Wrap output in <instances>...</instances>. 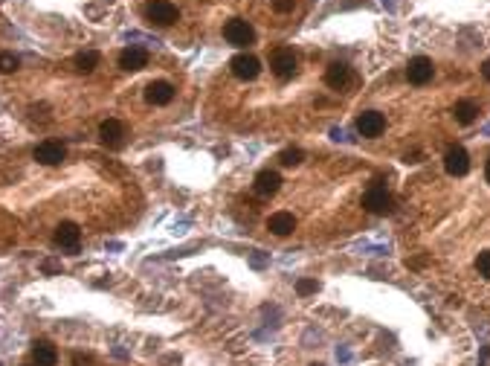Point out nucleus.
Instances as JSON below:
<instances>
[{
  "label": "nucleus",
  "mask_w": 490,
  "mask_h": 366,
  "mask_svg": "<svg viewBox=\"0 0 490 366\" xmlns=\"http://www.w3.org/2000/svg\"><path fill=\"white\" fill-rule=\"evenodd\" d=\"M316 288H320V285H316V279H299V282H296V294L299 297H308V294H316Z\"/></svg>",
  "instance_id": "23"
},
{
  "label": "nucleus",
  "mask_w": 490,
  "mask_h": 366,
  "mask_svg": "<svg viewBox=\"0 0 490 366\" xmlns=\"http://www.w3.org/2000/svg\"><path fill=\"white\" fill-rule=\"evenodd\" d=\"M270 67L279 79H293L296 76L299 61H296V56H293V50H276L273 58H270Z\"/></svg>",
  "instance_id": "9"
},
{
  "label": "nucleus",
  "mask_w": 490,
  "mask_h": 366,
  "mask_svg": "<svg viewBox=\"0 0 490 366\" xmlns=\"http://www.w3.org/2000/svg\"><path fill=\"white\" fill-rule=\"evenodd\" d=\"M418 157H421V151H412V154L403 157V160H407V163H418Z\"/></svg>",
  "instance_id": "27"
},
{
  "label": "nucleus",
  "mask_w": 490,
  "mask_h": 366,
  "mask_svg": "<svg viewBox=\"0 0 490 366\" xmlns=\"http://www.w3.org/2000/svg\"><path fill=\"white\" fill-rule=\"evenodd\" d=\"M279 186H281V175L270 172V169H264V172L255 175V183H253L255 195H261V198H270V195H276Z\"/></svg>",
  "instance_id": "14"
},
{
  "label": "nucleus",
  "mask_w": 490,
  "mask_h": 366,
  "mask_svg": "<svg viewBox=\"0 0 490 366\" xmlns=\"http://www.w3.org/2000/svg\"><path fill=\"white\" fill-rule=\"evenodd\" d=\"M302 160H305V151L302 149H285V151L279 154V163L281 166H299Z\"/></svg>",
  "instance_id": "20"
},
{
  "label": "nucleus",
  "mask_w": 490,
  "mask_h": 366,
  "mask_svg": "<svg viewBox=\"0 0 490 366\" xmlns=\"http://www.w3.org/2000/svg\"><path fill=\"white\" fill-rule=\"evenodd\" d=\"M64 145H61L58 140H44L38 149H35V160L44 163V166H58L61 160H64Z\"/></svg>",
  "instance_id": "12"
},
{
  "label": "nucleus",
  "mask_w": 490,
  "mask_h": 366,
  "mask_svg": "<svg viewBox=\"0 0 490 366\" xmlns=\"http://www.w3.org/2000/svg\"><path fill=\"white\" fill-rule=\"evenodd\" d=\"M482 76H485V79L490 82V58H487V61H485V64H482Z\"/></svg>",
  "instance_id": "28"
},
{
  "label": "nucleus",
  "mask_w": 490,
  "mask_h": 366,
  "mask_svg": "<svg viewBox=\"0 0 490 366\" xmlns=\"http://www.w3.org/2000/svg\"><path fill=\"white\" fill-rule=\"evenodd\" d=\"M293 6H296V0H273V9L281 12V15H285V12H293Z\"/></svg>",
  "instance_id": "25"
},
{
  "label": "nucleus",
  "mask_w": 490,
  "mask_h": 366,
  "mask_svg": "<svg viewBox=\"0 0 490 366\" xmlns=\"http://www.w3.org/2000/svg\"><path fill=\"white\" fill-rule=\"evenodd\" d=\"M363 206H365V212H372V215H391L395 212V201H391V195L383 186H372L369 192H365Z\"/></svg>",
  "instance_id": "1"
},
{
  "label": "nucleus",
  "mask_w": 490,
  "mask_h": 366,
  "mask_svg": "<svg viewBox=\"0 0 490 366\" xmlns=\"http://www.w3.org/2000/svg\"><path fill=\"white\" fill-rule=\"evenodd\" d=\"M99 140L107 149H122L125 145V125L119 119H105L99 125Z\"/></svg>",
  "instance_id": "8"
},
{
  "label": "nucleus",
  "mask_w": 490,
  "mask_h": 366,
  "mask_svg": "<svg viewBox=\"0 0 490 366\" xmlns=\"http://www.w3.org/2000/svg\"><path fill=\"white\" fill-rule=\"evenodd\" d=\"M93 355H84V352H73V366H93Z\"/></svg>",
  "instance_id": "24"
},
{
  "label": "nucleus",
  "mask_w": 490,
  "mask_h": 366,
  "mask_svg": "<svg viewBox=\"0 0 490 366\" xmlns=\"http://www.w3.org/2000/svg\"><path fill=\"white\" fill-rule=\"evenodd\" d=\"M21 67V61L15 53H0V73H15Z\"/></svg>",
  "instance_id": "21"
},
{
  "label": "nucleus",
  "mask_w": 490,
  "mask_h": 366,
  "mask_svg": "<svg viewBox=\"0 0 490 366\" xmlns=\"http://www.w3.org/2000/svg\"><path fill=\"white\" fill-rule=\"evenodd\" d=\"M58 267H61L58 262H44V271H47V273H55V271H58Z\"/></svg>",
  "instance_id": "26"
},
{
  "label": "nucleus",
  "mask_w": 490,
  "mask_h": 366,
  "mask_svg": "<svg viewBox=\"0 0 490 366\" xmlns=\"http://www.w3.org/2000/svg\"><path fill=\"white\" fill-rule=\"evenodd\" d=\"M267 230H270L273 236H290L293 230H296V218H293V212H273L270 215V221H267Z\"/></svg>",
  "instance_id": "17"
},
{
  "label": "nucleus",
  "mask_w": 490,
  "mask_h": 366,
  "mask_svg": "<svg viewBox=\"0 0 490 366\" xmlns=\"http://www.w3.org/2000/svg\"><path fill=\"white\" fill-rule=\"evenodd\" d=\"M452 117H456L459 125H473L476 117H479V105H476L473 99H461L452 105Z\"/></svg>",
  "instance_id": "18"
},
{
  "label": "nucleus",
  "mask_w": 490,
  "mask_h": 366,
  "mask_svg": "<svg viewBox=\"0 0 490 366\" xmlns=\"http://www.w3.org/2000/svg\"><path fill=\"white\" fill-rule=\"evenodd\" d=\"M311 366H325V363H311Z\"/></svg>",
  "instance_id": "30"
},
{
  "label": "nucleus",
  "mask_w": 490,
  "mask_h": 366,
  "mask_svg": "<svg viewBox=\"0 0 490 366\" xmlns=\"http://www.w3.org/2000/svg\"><path fill=\"white\" fill-rule=\"evenodd\" d=\"M171 99H175V84L166 79H157L145 88V102L149 105H168Z\"/></svg>",
  "instance_id": "11"
},
{
  "label": "nucleus",
  "mask_w": 490,
  "mask_h": 366,
  "mask_svg": "<svg viewBox=\"0 0 490 366\" xmlns=\"http://www.w3.org/2000/svg\"><path fill=\"white\" fill-rule=\"evenodd\" d=\"M119 67L128 70V73H137L142 67H149V50H142V47H128V50H122Z\"/></svg>",
  "instance_id": "13"
},
{
  "label": "nucleus",
  "mask_w": 490,
  "mask_h": 366,
  "mask_svg": "<svg viewBox=\"0 0 490 366\" xmlns=\"http://www.w3.org/2000/svg\"><path fill=\"white\" fill-rule=\"evenodd\" d=\"M229 67H232V76H235V79L253 82L261 73V61L255 58V56H250V53H238L235 58L229 61Z\"/></svg>",
  "instance_id": "4"
},
{
  "label": "nucleus",
  "mask_w": 490,
  "mask_h": 366,
  "mask_svg": "<svg viewBox=\"0 0 490 366\" xmlns=\"http://www.w3.org/2000/svg\"><path fill=\"white\" fill-rule=\"evenodd\" d=\"M485 178H487V183H490V160H487V166H485Z\"/></svg>",
  "instance_id": "29"
},
{
  "label": "nucleus",
  "mask_w": 490,
  "mask_h": 366,
  "mask_svg": "<svg viewBox=\"0 0 490 366\" xmlns=\"http://www.w3.org/2000/svg\"><path fill=\"white\" fill-rule=\"evenodd\" d=\"M357 131L363 134V137H381V134L386 131V117L377 114V111H363L357 117Z\"/></svg>",
  "instance_id": "10"
},
{
  "label": "nucleus",
  "mask_w": 490,
  "mask_h": 366,
  "mask_svg": "<svg viewBox=\"0 0 490 366\" xmlns=\"http://www.w3.org/2000/svg\"><path fill=\"white\" fill-rule=\"evenodd\" d=\"M32 361L35 366H55L58 363V349L50 340H35L32 343Z\"/></svg>",
  "instance_id": "16"
},
{
  "label": "nucleus",
  "mask_w": 490,
  "mask_h": 366,
  "mask_svg": "<svg viewBox=\"0 0 490 366\" xmlns=\"http://www.w3.org/2000/svg\"><path fill=\"white\" fill-rule=\"evenodd\" d=\"M145 18L154 27H171V23L177 21V6L168 3V0H151L149 6H145Z\"/></svg>",
  "instance_id": "3"
},
{
  "label": "nucleus",
  "mask_w": 490,
  "mask_h": 366,
  "mask_svg": "<svg viewBox=\"0 0 490 366\" xmlns=\"http://www.w3.org/2000/svg\"><path fill=\"white\" fill-rule=\"evenodd\" d=\"M433 73H435V67H433V61L426 58V56H415V58H409V64H407V79L412 82V84H426L433 79Z\"/></svg>",
  "instance_id": "7"
},
{
  "label": "nucleus",
  "mask_w": 490,
  "mask_h": 366,
  "mask_svg": "<svg viewBox=\"0 0 490 366\" xmlns=\"http://www.w3.org/2000/svg\"><path fill=\"white\" fill-rule=\"evenodd\" d=\"M444 169L452 178H464L470 172V154L464 151L461 145H452V149H447V154H444Z\"/></svg>",
  "instance_id": "5"
},
{
  "label": "nucleus",
  "mask_w": 490,
  "mask_h": 366,
  "mask_svg": "<svg viewBox=\"0 0 490 366\" xmlns=\"http://www.w3.org/2000/svg\"><path fill=\"white\" fill-rule=\"evenodd\" d=\"M348 79H351V67L346 64V61H334V64H328V70H325V84L328 88L339 90V88H346L348 84Z\"/></svg>",
  "instance_id": "15"
},
{
  "label": "nucleus",
  "mask_w": 490,
  "mask_h": 366,
  "mask_svg": "<svg viewBox=\"0 0 490 366\" xmlns=\"http://www.w3.org/2000/svg\"><path fill=\"white\" fill-rule=\"evenodd\" d=\"M73 64H76L79 73H90V70H96V64H99V53L84 50V53H79L76 58H73Z\"/></svg>",
  "instance_id": "19"
},
{
  "label": "nucleus",
  "mask_w": 490,
  "mask_h": 366,
  "mask_svg": "<svg viewBox=\"0 0 490 366\" xmlns=\"http://www.w3.org/2000/svg\"><path fill=\"white\" fill-rule=\"evenodd\" d=\"M476 267H479V273L485 279H490V250H482L479 256H476Z\"/></svg>",
  "instance_id": "22"
},
{
  "label": "nucleus",
  "mask_w": 490,
  "mask_h": 366,
  "mask_svg": "<svg viewBox=\"0 0 490 366\" xmlns=\"http://www.w3.org/2000/svg\"><path fill=\"white\" fill-rule=\"evenodd\" d=\"M224 38L232 47H250L255 41V29L244 18H232V21H227V27H224Z\"/></svg>",
  "instance_id": "2"
},
{
  "label": "nucleus",
  "mask_w": 490,
  "mask_h": 366,
  "mask_svg": "<svg viewBox=\"0 0 490 366\" xmlns=\"http://www.w3.org/2000/svg\"><path fill=\"white\" fill-rule=\"evenodd\" d=\"M55 244L58 247H64L70 253H79V244H81V230L79 224H73V221H61L55 227Z\"/></svg>",
  "instance_id": "6"
}]
</instances>
